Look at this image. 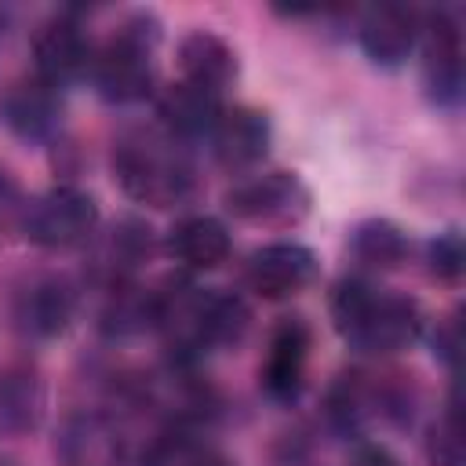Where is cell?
Masks as SVG:
<instances>
[{"mask_svg": "<svg viewBox=\"0 0 466 466\" xmlns=\"http://www.w3.org/2000/svg\"><path fill=\"white\" fill-rule=\"evenodd\" d=\"M95 36L80 11L62 7L47 15L33 33V76L51 84L55 91H69L91 76Z\"/></svg>", "mask_w": 466, "mask_h": 466, "instance_id": "9", "label": "cell"}, {"mask_svg": "<svg viewBox=\"0 0 466 466\" xmlns=\"http://www.w3.org/2000/svg\"><path fill=\"white\" fill-rule=\"evenodd\" d=\"M328 317L339 339L357 357H393L411 350L426 335L422 306L393 288H382L375 277L350 273L328 291Z\"/></svg>", "mask_w": 466, "mask_h": 466, "instance_id": "2", "label": "cell"}, {"mask_svg": "<svg viewBox=\"0 0 466 466\" xmlns=\"http://www.w3.org/2000/svg\"><path fill=\"white\" fill-rule=\"evenodd\" d=\"M222 208H226V215L251 222V226L291 229L309 215L313 193L299 171H284V167L262 171L258 167L251 175L233 178V186L222 193Z\"/></svg>", "mask_w": 466, "mask_h": 466, "instance_id": "7", "label": "cell"}, {"mask_svg": "<svg viewBox=\"0 0 466 466\" xmlns=\"http://www.w3.org/2000/svg\"><path fill=\"white\" fill-rule=\"evenodd\" d=\"M280 466H309V462H306V459H302V455H288V459H284V462H280Z\"/></svg>", "mask_w": 466, "mask_h": 466, "instance_id": "30", "label": "cell"}, {"mask_svg": "<svg viewBox=\"0 0 466 466\" xmlns=\"http://www.w3.org/2000/svg\"><path fill=\"white\" fill-rule=\"evenodd\" d=\"M317 277H320V258L309 244L299 240H269L244 258V284L266 302L295 299L306 288H313Z\"/></svg>", "mask_w": 466, "mask_h": 466, "instance_id": "12", "label": "cell"}, {"mask_svg": "<svg viewBox=\"0 0 466 466\" xmlns=\"http://www.w3.org/2000/svg\"><path fill=\"white\" fill-rule=\"evenodd\" d=\"M109 171L127 200L153 211H182L200 197V167L189 142L153 124H127L109 149Z\"/></svg>", "mask_w": 466, "mask_h": 466, "instance_id": "1", "label": "cell"}, {"mask_svg": "<svg viewBox=\"0 0 466 466\" xmlns=\"http://www.w3.org/2000/svg\"><path fill=\"white\" fill-rule=\"evenodd\" d=\"M346 466H404L382 441H371V437H360L353 441L350 455H346Z\"/></svg>", "mask_w": 466, "mask_h": 466, "instance_id": "29", "label": "cell"}, {"mask_svg": "<svg viewBox=\"0 0 466 466\" xmlns=\"http://www.w3.org/2000/svg\"><path fill=\"white\" fill-rule=\"evenodd\" d=\"M153 251H157L153 226L138 215H120L116 222L98 229L95 240L87 244V280L98 291L113 288V284L138 280V273L146 269Z\"/></svg>", "mask_w": 466, "mask_h": 466, "instance_id": "11", "label": "cell"}, {"mask_svg": "<svg viewBox=\"0 0 466 466\" xmlns=\"http://www.w3.org/2000/svg\"><path fill=\"white\" fill-rule=\"evenodd\" d=\"M313 350V328L306 317H280L269 331L266 357L258 364V386L277 404H295L306 390V368Z\"/></svg>", "mask_w": 466, "mask_h": 466, "instance_id": "14", "label": "cell"}, {"mask_svg": "<svg viewBox=\"0 0 466 466\" xmlns=\"http://www.w3.org/2000/svg\"><path fill=\"white\" fill-rule=\"evenodd\" d=\"M157 124L178 135L182 142H200L211 135L218 113L226 109V95L197 87L189 80H175L167 87H157Z\"/></svg>", "mask_w": 466, "mask_h": 466, "instance_id": "20", "label": "cell"}, {"mask_svg": "<svg viewBox=\"0 0 466 466\" xmlns=\"http://www.w3.org/2000/svg\"><path fill=\"white\" fill-rule=\"evenodd\" d=\"M430 350H433V357L441 360V364H455V357H459V313H448V317H441L430 331Z\"/></svg>", "mask_w": 466, "mask_h": 466, "instance_id": "27", "label": "cell"}, {"mask_svg": "<svg viewBox=\"0 0 466 466\" xmlns=\"http://www.w3.org/2000/svg\"><path fill=\"white\" fill-rule=\"evenodd\" d=\"M346 248H350V258L364 269V277L404 269V266L411 262V255H415L411 233H408L400 222L382 218V215L360 218V222L350 229Z\"/></svg>", "mask_w": 466, "mask_h": 466, "instance_id": "21", "label": "cell"}, {"mask_svg": "<svg viewBox=\"0 0 466 466\" xmlns=\"http://www.w3.org/2000/svg\"><path fill=\"white\" fill-rule=\"evenodd\" d=\"M422 258H426V269H430L433 280L455 288V284L462 280V269H466L462 229H459V226H448V229H441L437 237H430L426 248H422Z\"/></svg>", "mask_w": 466, "mask_h": 466, "instance_id": "26", "label": "cell"}, {"mask_svg": "<svg viewBox=\"0 0 466 466\" xmlns=\"http://www.w3.org/2000/svg\"><path fill=\"white\" fill-rule=\"evenodd\" d=\"M25 200H29V197H22L18 182H15L7 171H0V233H11V229L22 226Z\"/></svg>", "mask_w": 466, "mask_h": 466, "instance_id": "28", "label": "cell"}, {"mask_svg": "<svg viewBox=\"0 0 466 466\" xmlns=\"http://www.w3.org/2000/svg\"><path fill=\"white\" fill-rule=\"evenodd\" d=\"M80 302H84V288L76 277L62 269H33L15 280L7 299V317L25 342H55L76 324Z\"/></svg>", "mask_w": 466, "mask_h": 466, "instance_id": "6", "label": "cell"}, {"mask_svg": "<svg viewBox=\"0 0 466 466\" xmlns=\"http://www.w3.org/2000/svg\"><path fill=\"white\" fill-rule=\"evenodd\" d=\"M422 11L411 4H371L357 15V44L379 69H400L419 47Z\"/></svg>", "mask_w": 466, "mask_h": 466, "instance_id": "16", "label": "cell"}, {"mask_svg": "<svg viewBox=\"0 0 466 466\" xmlns=\"http://www.w3.org/2000/svg\"><path fill=\"white\" fill-rule=\"evenodd\" d=\"M142 466H237V462L218 444H211L204 430H160Z\"/></svg>", "mask_w": 466, "mask_h": 466, "instance_id": "24", "label": "cell"}, {"mask_svg": "<svg viewBox=\"0 0 466 466\" xmlns=\"http://www.w3.org/2000/svg\"><path fill=\"white\" fill-rule=\"evenodd\" d=\"M251 331V306L229 288H208L204 302V353L237 350Z\"/></svg>", "mask_w": 466, "mask_h": 466, "instance_id": "23", "label": "cell"}, {"mask_svg": "<svg viewBox=\"0 0 466 466\" xmlns=\"http://www.w3.org/2000/svg\"><path fill=\"white\" fill-rule=\"evenodd\" d=\"M422 455L430 466H466V459H462V415H459L455 393L430 419L426 437H422Z\"/></svg>", "mask_w": 466, "mask_h": 466, "instance_id": "25", "label": "cell"}, {"mask_svg": "<svg viewBox=\"0 0 466 466\" xmlns=\"http://www.w3.org/2000/svg\"><path fill=\"white\" fill-rule=\"evenodd\" d=\"M153 313H157V295L153 288L127 280V284H113L102 288V306H98V331L109 342H124V339H138L153 331Z\"/></svg>", "mask_w": 466, "mask_h": 466, "instance_id": "22", "label": "cell"}, {"mask_svg": "<svg viewBox=\"0 0 466 466\" xmlns=\"http://www.w3.org/2000/svg\"><path fill=\"white\" fill-rule=\"evenodd\" d=\"M0 120L15 138H22L29 146L58 142V135H62V91H55L51 84H44L33 73L15 76L0 91Z\"/></svg>", "mask_w": 466, "mask_h": 466, "instance_id": "15", "label": "cell"}, {"mask_svg": "<svg viewBox=\"0 0 466 466\" xmlns=\"http://www.w3.org/2000/svg\"><path fill=\"white\" fill-rule=\"evenodd\" d=\"M164 25L153 11H127L106 40H95L91 87L113 106H135L157 95V51Z\"/></svg>", "mask_w": 466, "mask_h": 466, "instance_id": "3", "label": "cell"}, {"mask_svg": "<svg viewBox=\"0 0 466 466\" xmlns=\"http://www.w3.org/2000/svg\"><path fill=\"white\" fill-rule=\"evenodd\" d=\"M419 408V390L404 375H379L364 368L339 371L324 390V422L331 433L360 441L371 426H408Z\"/></svg>", "mask_w": 466, "mask_h": 466, "instance_id": "4", "label": "cell"}, {"mask_svg": "<svg viewBox=\"0 0 466 466\" xmlns=\"http://www.w3.org/2000/svg\"><path fill=\"white\" fill-rule=\"evenodd\" d=\"M47 419V379L29 357L0 364V437H33Z\"/></svg>", "mask_w": 466, "mask_h": 466, "instance_id": "17", "label": "cell"}, {"mask_svg": "<svg viewBox=\"0 0 466 466\" xmlns=\"http://www.w3.org/2000/svg\"><path fill=\"white\" fill-rule=\"evenodd\" d=\"M175 66H178V80H189V84L218 91V95H226V87L240 76L237 47L222 33H215L208 25H197L178 40Z\"/></svg>", "mask_w": 466, "mask_h": 466, "instance_id": "19", "label": "cell"}, {"mask_svg": "<svg viewBox=\"0 0 466 466\" xmlns=\"http://www.w3.org/2000/svg\"><path fill=\"white\" fill-rule=\"evenodd\" d=\"M211 146V157L218 167L240 175L258 171V164L269 157L273 146V120L266 109L248 106V102H226V109L218 113L211 135L204 138Z\"/></svg>", "mask_w": 466, "mask_h": 466, "instance_id": "13", "label": "cell"}, {"mask_svg": "<svg viewBox=\"0 0 466 466\" xmlns=\"http://www.w3.org/2000/svg\"><path fill=\"white\" fill-rule=\"evenodd\" d=\"M131 441L116 411L106 408H73L55 430V462L58 466H127Z\"/></svg>", "mask_w": 466, "mask_h": 466, "instance_id": "10", "label": "cell"}, {"mask_svg": "<svg viewBox=\"0 0 466 466\" xmlns=\"http://www.w3.org/2000/svg\"><path fill=\"white\" fill-rule=\"evenodd\" d=\"M419 73L433 109H459L466 87V44L462 18L451 7L422 11L419 18Z\"/></svg>", "mask_w": 466, "mask_h": 466, "instance_id": "8", "label": "cell"}, {"mask_svg": "<svg viewBox=\"0 0 466 466\" xmlns=\"http://www.w3.org/2000/svg\"><path fill=\"white\" fill-rule=\"evenodd\" d=\"M167 255L189 269V273H211L229 262L233 255V233L218 215L204 211H186L175 218V226L164 237Z\"/></svg>", "mask_w": 466, "mask_h": 466, "instance_id": "18", "label": "cell"}, {"mask_svg": "<svg viewBox=\"0 0 466 466\" xmlns=\"http://www.w3.org/2000/svg\"><path fill=\"white\" fill-rule=\"evenodd\" d=\"M98 229H102V208L76 182H58L29 197L22 211V226H18V233L40 251L87 248Z\"/></svg>", "mask_w": 466, "mask_h": 466, "instance_id": "5", "label": "cell"}]
</instances>
